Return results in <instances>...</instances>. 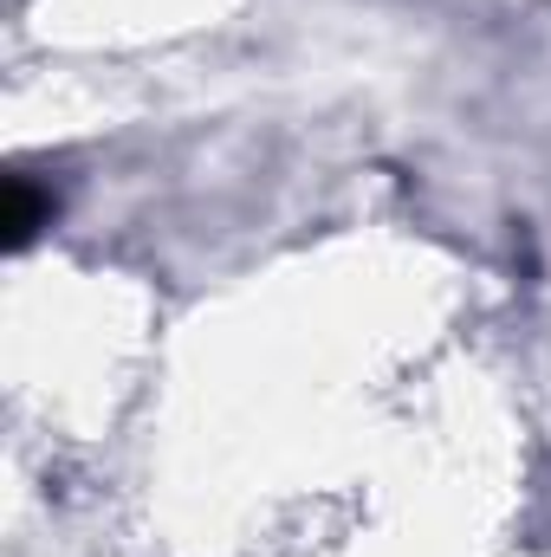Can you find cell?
Masks as SVG:
<instances>
[{"label": "cell", "instance_id": "obj_1", "mask_svg": "<svg viewBox=\"0 0 551 557\" xmlns=\"http://www.w3.org/2000/svg\"><path fill=\"white\" fill-rule=\"evenodd\" d=\"M46 214H52V201H39L33 182H13V188H7V247H26Z\"/></svg>", "mask_w": 551, "mask_h": 557}]
</instances>
